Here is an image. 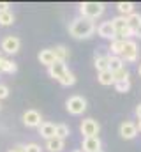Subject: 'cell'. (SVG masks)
<instances>
[{"instance_id": "29", "label": "cell", "mask_w": 141, "mask_h": 152, "mask_svg": "<svg viewBox=\"0 0 141 152\" xmlns=\"http://www.w3.org/2000/svg\"><path fill=\"white\" fill-rule=\"evenodd\" d=\"M23 149H25V152H42L39 143H27V145H23Z\"/></svg>"}, {"instance_id": "3", "label": "cell", "mask_w": 141, "mask_h": 152, "mask_svg": "<svg viewBox=\"0 0 141 152\" xmlns=\"http://www.w3.org/2000/svg\"><path fill=\"white\" fill-rule=\"evenodd\" d=\"M138 57H140L138 42H136V41H132V39L125 41L124 51H122V55H120V58L124 60V64H125V62H127V64H132V62H136V60H138Z\"/></svg>"}, {"instance_id": "26", "label": "cell", "mask_w": 141, "mask_h": 152, "mask_svg": "<svg viewBox=\"0 0 141 152\" xmlns=\"http://www.w3.org/2000/svg\"><path fill=\"white\" fill-rule=\"evenodd\" d=\"M18 71V66H16V62L14 60H9V58H5V62H4V67H2V73H5V75H14Z\"/></svg>"}, {"instance_id": "32", "label": "cell", "mask_w": 141, "mask_h": 152, "mask_svg": "<svg viewBox=\"0 0 141 152\" xmlns=\"http://www.w3.org/2000/svg\"><path fill=\"white\" fill-rule=\"evenodd\" d=\"M9 152H25V149H23V145H14L12 149H9Z\"/></svg>"}, {"instance_id": "15", "label": "cell", "mask_w": 141, "mask_h": 152, "mask_svg": "<svg viewBox=\"0 0 141 152\" xmlns=\"http://www.w3.org/2000/svg\"><path fill=\"white\" fill-rule=\"evenodd\" d=\"M46 149L49 152H62L65 149V140H60V138L53 136V138L46 140Z\"/></svg>"}, {"instance_id": "9", "label": "cell", "mask_w": 141, "mask_h": 152, "mask_svg": "<svg viewBox=\"0 0 141 152\" xmlns=\"http://www.w3.org/2000/svg\"><path fill=\"white\" fill-rule=\"evenodd\" d=\"M97 34L102 39H109V41H115V39H116V32H115L111 21H102V23L97 27Z\"/></svg>"}, {"instance_id": "10", "label": "cell", "mask_w": 141, "mask_h": 152, "mask_svg": "<svg viewBox=\"0 0 141 152\" xmlns=\"http://www.w3.org/2000/svg\"><path fill=\"white\" fill-rule=\"evenodd\" d=\"M65 73H67V66H65V62H60V60H55V64H51L48 67V75L55 80H60Z\"/></svg>"}, {"instance_id": "2", "label": "cell", "mask_w": 141, "mask_h": 152, "mask_svg": "<svg viewBox=\"0 0 141 152\" xmlns=\"http://www.w3.org/2000/svg\"><path fill=\"white\" fill-rule=\"evenodd\" d=\"M106 5L102 2H83L79 4V14L83 18H88V20H95L99 16L104 14Z\"/></svg>"}, {"instance_id": "7", "label": "cell", "mask_w": 141, "mask_h": 152, "mask_svg": "<svg viewBox=\"0 0 141 152\" xmlns=\"http://www.w3.org/2000/svg\"><path fill=\"white\" fill-rule=\"evenodd\" d=\"M136 134H138V127H136L134 122L125 120V122L120 124V136L124 140H132V138H136Z\"/></svg>"}, {"instance_id": "34", "label": "cell", "mask_w": 141, "mask_h": 152, "mask_svg": "<svg viewBox=\"0 0 141 152\" xmlns=\"http://www.w3.org/2000/svg\"><path fill=\"white\" fill-rule=\"evenodd\" d=\"M134 36H136V37H140V39H141V27H138V28L134 30Z\"/></svg>"}, {"instance_id": "18", "label": "cell", "mask_w": 141, "mask_h": 152, "mask_svg": "<svg viewBox=\"0 0 141 152\" xmlns=\"http://www.w3.org/2000/svg\"><path fill=\"white\" fill-rule=\"evenodd\" d=\"M53 53H55V58L57 60H60V62H65L67 58H69V48L67 46H64V44H58V46H55L53 48Z\"/></svg>"}, {"instance_id": "35", "label": "cell", "mask_w": 141, "mask_h": 152, "mask_svg": "<svg viewBox=\"0 0 141 152\" xmlns=\"http://www.w3.org/2000/svg\"><path fill=\"white\" fill-rule=\"evenodd\" d=\"M136 127H138V131L141 133V118H138V124H136Z\"/></svg>"}, {"instance_id": "12", "label": "cell", "mask_w": 141, "mask_h": 152, "mask_svg": "<svg viewBox=\"0 0 141 152\" xmlns=\"http://www.w3.org/2000/svg\"><path fill=\"white\" fill-rule=\"evenodd\" d=\"M37 58H39V62L42 64V66H46V67H49L51 64H55V53H53V50L51 48H46V50H41L39 51V55H37Z\"/></svg>"}, {"instance_id": "36", "label": "cell", "mask_w": 141, "mask_h": 152, "mask_svg": "<svg viewBox=\"0 0 141 152\" xmlns=\"http://www.w3.org/2000/svg\"><path fill=\"white\" fill-rule=\"evenodd\" d=\"M138 75L141 76V64H140V67H138Z\"/></svg>"}, {"instance_id": "24", "label": "cell", "mask_w": 141, "mask_h": 152, "mask_svg": "<svg viewBox=\"0 0 141 152\" xmlns=\"http://www.w3.org/2000/svg\"><path fill=\"white\" fill-rule=\"evenodd\" d=\"M12 23H14V14H12L11 9L0 14V25H2V27H9V25H12Z\"/></svg>"}, {"instance_id": "38", "label": "cell", "mask_w": 141, "mask_h": 152, "mask_svg": "<svg viewBox=\"0 0 141 152\" xmlns=\"http://www.w3.org/2000/svg\"><path fill=\"white\" fill-rule=\"evenodd\" d=\"M97 152H102V151H97Z\"/></svg>"}, {"instance_id": "31", "label": "cell", "mask_w": 141, "mask_h": 152, "mask_svg": "<svg viewBox=\"0 0 141 152\" xmlns=\"http://www.w3.org/2000/svg\"><path fill=\"white\" fill-rule=\"evenodd\" d=\"M9 7H11V4H9V2H0V14H2V12H5V11H9Z\"/></svg>"}, {"instance_id": "21", "label": "cell", "mask_w": 141, "mask_h": 152, "mask_svg": "<svg viewBox=\"0 0 141 152\" xmlns=\"http://www.w3.org/2000/svg\"><path fill=\"white\" fill-rule=\"evenodd\" d=\"M69 134H70V129H69L67 124H57V126H55V136H57V138L65 140Z\"/></svg>"}, {"instance_id": "11", "label": "cell", "mask_w": 141, "mask_h": 152, "mask_svg": "<svg viewBox=\"0 0 141 152\" xmlns=\"http://www.w3.org/2000/svg\"><path fill=\"white\" fill-rule=\"evenodd\" d=\"M81 152H97L101 151V140L99 136H90V138H83V145Z\"/></svg>"}, {"instance_id": "20", "label": "cell", "mask_w": 141, "mask_h": 152, "mask_svg": "<svg viewBox=\"0 0 141 152\" xmlns=\"http://www.w3.org/2000/svg\"><path fill=\"white\" fill-rule=\"evenodd\" d=\"M127 18V25L131 27V30L134 32L138 27H141V14L140 12H132V14H129V16H125Z\"/></svg>"}, {"instance_id": "8", "label": "cell", "mask_w": 141, "mask_h": 152, "mask_svg": "<svg viewBox=\"0 0 141 152\" xmlns=\"http://www.w3.org/2000/svg\"><path fill=\"white\" fill-rule=\"evenodd\" d=\"M41 120H42V117H41V113L37 110H27L23 113V124L27 127H39Z\"/></svg>"}, {"instance_id": "27", "label": "cell", "mask_w": 141, "mask_h": 152, "mask_svg": "<svg viewBox=\"0 0 141 152\" xmlns=\"http://www.w3.org/2000/svg\"><path fill=\"white\" fill-rule=\"evenodd\" d=\"M115 90L120 94H125L131 90V80H124V81H115Z\"/></svg>"}, {"instance_id": "13", "label": "cell", "mask_w": 141, "mask_h": 152, "mask_svg": "<svg viewBox=\"0 0 141 152\" xmlns=\"http://www.w3.org/2000/svg\"><path fill=\"white\" fill-rule=\"evenodd\" d=\"M94 64H95V69H97L99 73L108 71V66H109V53H95Z\"/></svg>"}, {"instance_id": "25", "label": "cell", "mask_w": 141, "mask_h": 152, "mask_svg": "<svg viewBox=\"0 0 141 152\" xmlns=\"http://www.w3.org/2000/svg\"><path fill=\"white\" fill-rule=\"evenodd\" d=\"M58 83L64 85V87H72V85L76 83V76H74V73H70L69 69H67V73L58 80Z\"/></svg>"}, {"instance_id": "37", "label": "cell", "mask_w": 141, "mask_h": 152, "mask_svg": "<svg viewBox=\"0 0 141 152\" xmlns=\"http://www.w3.org/2000/svg\"><path fill=\"white\" fill-rule=\"evenodd\" d=\"M72 152H81V151H72Z\"/></svg>"}, {"instance_id": "33", "label": "cell", "mask_w": 141, "mask_h": 152, "mask_svg": "<svg viewBox=\"0 0 141 152\" xmlns=\"http://www.w3.org/2000/svg\"><path fill=\"white\" fill-rule=\"evenodd\" d=\"M136 117H138V118H141V103L136 106Z\"/></svg>"}, {"instance_id": "22", "label": "cell", "mask_w": 141, "mask_h": 152, "mask_svg": "<svg viewBox=\"0 0 141 152\" xmlns=\"http://www.w3.org/2000/svg\"><path fill=\"white\" fill-rule=\"evenodd\" d=\"M97 80H99V83L101 85H115V78H113V73L108 69V71H102V73H99L97 76Z\"/></svg>"}, {"instance_id": "30", "label": "cell", "mask_w": 141, "mask_h": 152, "mask_svg": "<svg viewBox=\"0 0 141 152\" xmlns=\"http://www.w3.org/2000/svg\"><path fill=\"white\" fill-rule=\"evenodd\" d=\"M7 97H9V87L4 85V83H0V101L7 99Z\"/></svg>"}, {"instance_id": "5", "label": "cell", "mask_w": 141, "mask_h": 152, "mask_svg": "<svg viewBox=\"0 0 141 152\" xmlns=\"http://www.w3.org/2000/svg\"><path fill=\"white\" fill-rule=\"evenodd\" d=\"M20 48H21V41L16 36H5V37L2 39V42H0V50L5 51V53H9V55L18 53Z\"/></svg>"}, {"instance_id": "1", "label": "cell", "mask_w": 141, "mask_h": 152, "mask_svg": "<svg viewBox=\"0 0 141 152\" xmlns=\"http://www.w3.org/2000/svg\"><path fill=\"white\" fill-rule=\"evenodd\" d=\"M95 32V23L94 20H88V18H76L72 20V23L69 25V34L74 39H88L94 36Z\"/></svg>"}, {"instance_id": "23", "label": "cell", "mask_w": 141, "mask_h": 152, "mask_svg": "<svg viewBox=\"0 0 141 152\" xmlns=\"http://www.w3.org/2000/svg\"><path fill=\"white\" fill-rule=\"evenodd\" d=\"M122 67H124V60H122L120 57L109 55V66H108V69H109L111 73H115V71H118V69H122Z\"/></svg>"}, {"instance_id": "16", "label": "cell", "mask_w": 141, "mask_h": 152, "mask_svg": "<svg viewBox=\"0 0 141 152\" xmlns=\"http://www.w3.org/2000/svg\"><path fill=\"white\" fill-rule=\"evenodd\" d=\"M109 21H111V25H113V28H115V32H116V37H118L120 32H124V30L129 27L125 16H116V18H113V20H109Z\"/></svg>"}, {"instance_id": "6", "label": "cell", "mask_w": 141, "mask_h": 152, "mask_svg": "<svg viewBox=\"0 0 141 152\" xmlns=\"http://www.w3.org/2000/svg\"><path fill=\"white\" fill-rule=\"evenodd\" d=\"M99 129H101V126H99V122H97L95 118H85V120L81 122V126H79V131H81V134H83L85 138L97 136V134H99Z\"/></svg>"}, {"instance_id": "19", "label": "cell", "mask_w": 141, "mask_h": 152, "mask_svg": "<svg viewBox=\"0 0 141 152\" xmlns=\"http://www.w3.org/2000/svg\"><path fill=\"white\" fill-rule=\"evenodd\" d=\"M116 9L120 12V16H129L134 12V4L132 2H118L116 4Z\"/></svg>"}, {"instance_id": "17", "label": "cell", "mask_w": 141, "mask_h": 152, "mask_svg": "<svg viewBox=\"0 0 141 152\" xmlns=\"http://www.w3.org/2000/svg\"><path fill=\"white\" fill-rule=\"evenodd\" d=\"M124 46H125V41L124 39H115V41H111V44H109V55H115V57H120L122 55V51H124Z\"/></svg>"}, {"instance_id": "4", "label": "cell", "mask_w": 141, "mask_h": 152, "mask_svg": "<svg viewBox=\"0 0 141 152\" xmlns=\"http://www.w3.org/2000/svg\"><path fill=\"white\" fill-rule=\"evenodd\" d=\"M65 108L70 115H81L86 110V99L83 96H70L65 101Z\"/></svg>"}, {"instance_id": "14", "label": "cell", "mask_w": 141, "mask_h": 152, "mask_svg": "<svg viewBox=\"0 0 141 152\" xmlns=\"http://www.w3.org/2000/svg\"><path fill=\"white\" fill-rule=\"evenodd\" d=\"M55 126H57V124H53V122H41V126H39V134H41L44 140L53 138V136H55Z\"/></svg>"}, {"instance_id": "28", "label": "cell", "mask_w": 141, "mask_h": 152, "mask_svg": "<svg viewBox=\"0 0 141 152\" xmlns=\"http://www.w3.org/2000/svg\"><path fill=\"white\" fill-rule=\"evenodd\" d=\"M113 78H115V81L129 80V71H127V69H125V66H124L122 69H118V71H115V73H113Z\"/></svg>"}, {"instance_id": "39", "label": "cell", "mask_w": 141, "mask_h": 152, "mask_svg": "<svg viewBox=\"0 0 141 152\" xmlns=\"http://www.w3.org/2000/svg\"><path fill=\"white\" fill-rule=\"evenodd\" d=\"M0 57H2V55H0Z\"/></svg>"}]
</instances>
